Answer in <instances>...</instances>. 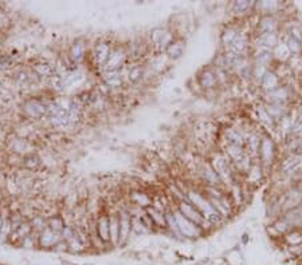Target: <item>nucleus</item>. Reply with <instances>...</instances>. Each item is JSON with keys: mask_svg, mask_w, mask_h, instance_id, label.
<instances>
[{"mask_svg": "<svg viewBox=\"0 0 302 265\" xmlns=\"http://www.w3.org/2000/svg\"><path fill=\"white\" fill-rule=\"evenodd\" d=\"M128 51L125 50L123 46H116L113 47L112 54L107 59V63L104 67L102 71H121V68L125 66V63L128 61Z\"/></svg>", "mask_w": 302, "mask_h": 265, "instance_id": "4", "label": "nucleus"}, {"mask_svg": "<svg viewBox=\"0 0 302 265\" xmlns=\"http://www.w3.org/2000/svg\"><path fill=\"white\" fill-rule=\"evenodd\" d=\"M86 50H88V47H86V43H85L84 40H75L73 44H71V47H70V50H69V59L71 63L74 65H79L81 62L85 61V58H86Z\"/></svg>", "mask_w": 302, "mask_h": 265, "instance_id": "13", "label": "nucleus"}, {"mask_svg": "<svg viewBox=\"0 0 302 265\" xmlns=\"http://www.w3.org/2000/svg\"><path fill=\"white\" fill-rule=\"evenodd\" d=\"M259 157L265 166L271 165L274 160V144L267 137H263L259 145Z\"/></svg>", "mask_w": 302, "mask_h": 265, "instance_id": "12", "label": "nucleus"}, {"mask_svg": "<svg viewBox=\"0 0 302 265\" xmlns=\"http://www.w3.org/2000/svg\"><path fill=\"white\" fill-rule=\"evenodd\" d=\"M33 72L39 78H51L55 75V70L49 63H36L33 66Z\"/></svg>", "mask_w": 302, "mask_h": 265, "instance_id": "22", "label": "nucleus"}, {"mask_svg": "<svg viewBox=\"0 0 302 265\" xmlns=\"http://www.w3.org/2000/svg\"><path fill=\"white\" fill-rule=\"evenodd\" d=\"M261 86H262L266 91H273V90H275V88H278L281 87V84H280V78H278V75L277 74H274L273 71H267L265 75H263V78L261 79Z\"/></svg>", "mask_w": 302, "mask_h": 265, "instance_id": "19", "label": "nucleus"}, {"mask_svg": "<svg viewBox=\"0 0 302 265\" xmlns=\"http://www.w3.org/2000/svg\"><path fill=\"white\" fill-rule=\"evenodd\" d=\"M112 44L107 42V40H98L94 44V49H93V59H94L95 66L100 67L104 70V67L107 63V59L112 54Z\"/></svg>", "mask_w": 302, "mask_h": 265, "instance_id": "8", "label": "nucleus"}, {"mask_svg": "<svg viewBox=\"0 0 302 265\" xmlns=\"http://www.w3.org/2000/svg\"><path fill=\"white\" fill-rule=\"evenodd\" d=\"M3 224H4V220H3V217L0 215V232H1V228H3Z\"/></svg>", "mask_w": 302, "mask_h": 265, "instance_id": "28", "label": "nucleus"}, {"mask_svg": "<svg viewBox=\"0 0 302 265\" xmlns=\"http://www.w3.org/2000/svg\"><path fill=\"white\" fill-rule=\"evenodd\" d=\"M126 77H128L129 82H132V83L139 82V81H141L142 77H144V67L142 66L130 67Z\"/></svg>", "mask_w": 302, "mask_h": 265, "instance_id": "25", "label": "nucleus"}, {"mask_svg": "<svg viewBox=\"0 0 302 265\" xmlns=\"http://www.w3.org/2000/svg\"><path fill=\"white\" fill-rule=\"evenodd\" d=\"M23 111L28 118L39 119L47 114V106H46V102H42L39 99H30L23 103Z\"/></svg>", "mask_w": 302, "mask_h": 265, "instance_id": "10", "label": "nucleus"}, {"mask_svg": "<svg viewBox=\"0 0 302 265\" xmlns=\"http://www.w3.org/2000/svg\"><path fill=\"white\" fill-rule=\"evenodd\" d=\"M102 82L109 88H120L124 84V77L121 71H104Z\"/></svg>", "mask_w": 302, "mask_h": 265, "instance_id": "17", "label": "nucleus"}, {"mask_svg": "<svg viewBox=\"0 0 302 265\" xmlns=\"http://www.w3.org/2000/svg\"><path fill=\"white\" fill-rule=\"evenodd\" d=\"M118 213L120 218V247H125L133 234V222L128 209H121Z\"/></svg>", "mask_w": 302, "mask_h": 265, "instance_id": "5", "label": "nucleus"}, {"mask_svg": "<svg viewBox=\"0 0 302 265\" xmlns=\"http://www.w3.org/2000/svg\"><path fill=\"white\" fill-rule=\"evenodd\" d=\"M302 157L301 155H291L287 160L284 161L282 164V170L286 173H290V171L297 170L298 167H301L302 165Z\"/></svg>", "mask_w": 302, "mask_h": 265, "instance_id": "23", "label": "nucleus"}, {"mask_svg": "<svg viewBox=\"0 0 302 265\" xmlns=\"http://www.w3.org/2000/svg\"><path fill=\"white\" fill-rule=\"evenodd\" d=\"M185 199L190 201L191 204L195 206L196 209L199 210L201 215L206 218V220L211 224V225H216L220 221L223 220L220 215H218V212L213 209V206L210 202V199L206 197V194L200 193L197 190L190 189L185 192Z\"/></svg>", "mask_w": 302, "mask_h": 265, "instance_id": "1", "label": "nucleus"}, {"mask_svg": "<svg viewBox=\"0 0 302 265\" xmlns=\"http://www.w3.org/2000/svg\"><path fill=\"white\" fill-rule=\"evenodd\" d=\"M174 215L176 224H178V231H179L180 237L188 238V240H195V238H199L203 236L204 231L200 227H197L196 224H194L192 221L185 218L179 210L175 209Z\"/></svg>", "mask_w": 302, "mask_h": 265, "instance_id": "2", "label": "nucleus"}, {"mask_svg": "<svg viewBox=\"0 0 302 265\" xmlns=\"http://www.w3.org/2000/svg\"><path fill=\"white\" fill-rule=\"evenodd\" d=\"M267 97L271 103L285 105L286 102L289 100L290 91H289V88H286V87H278V88H275V90H273V91H268Z\"/></svg>", "mask_w": 302, "mask_h": 265, "instance_id": "18", "label": "nucleus"}, {"mask_svg": "<svg viewBox=\"0 0 302 265\" xmlns=\"http://www.w3.org/2000/svg\"><path fill=\"white\" fill-rule=\"evenodd\" d=\"M61 240L62 237L59 233L51 231L50 228H46L42 232L38 233V248L43 250H53Z\"/></svg>", "mask_w": 302, "mask_h": 265, "instance_id": "9", "label": "nucleus"}, {"mask_svg": "<svg viewBox=\"0 0 302 265\" xmlns=\"http://www.w3.org/2000/svg\"><path fill=\"white\" fill-rule=\"evenodd\" d=\"M277 27H278V24H277V20L274 19V17H270V15H266V17H261V20H259V24H258V30H259V33H275Z\"/></svg>", "mask_w": 302, "mask_h": 265, "instance_id": "20", "label": "nucleus"}, {"mask_svg": "<svg viewBox=\"0 0 302 265\" xmlns=\"http://www.w3.org/2000/svg\"><path fill=\"white\" fill-rule=\"evenodd\" d=\"M197 81H199V84L201 87L206 88V90H213L218 84V77H216V72L213 71V68L201 70L199 77H197Z\"/></svg>", "mask_w": 302, "mask_h": 265, "instance_id": "14", "label": "nucleus"}, {"mask_svg": "<svg viewBox=\"0 0 302 265\" xmlns=\"http://www.w3.org/2000/svg\"><path fill=\"white\" fill-rule=\"evenodd\" d=\"M95 234L105 245H110V232H109V215H101L95 220Z\"/></svg>", "mask_w": 302, "mask_h": 265, "instance_id": "11", "label": "nucleus"}, {"mask_svg": "<svg viewBox=\"0 0 302 265\" xmlns=\"http://www.w3.org/2000/svg\"><path fill=\"white\" fill-rule=\"evenodd\" d=\"M1 68H3V65H1V63H0V71H1Z\"/></svg>", "mask_w": 302, "mask_h": 265, "instance_id": "29", "label": "nucleus"}, {"mask_svg": "<svg viewBox=\"0 0 302 265\" xmlns=\"http://www.w3.org/2000/svg\"><path fill=\"white\" fill-rule=\"evenodd\" d=\"M210 164L213 166L215 173L218 174L220 182H231L232 173H231V169H230V160L226 155L220 154V153L215 154Z\"/></svg>", "mask_w": 302, "mask_h": 265, "instance_id": "6", "label": "nucleus"}, {"mask_svg": "<svg viewBox=\"0 0 302 265\" xmlns=\"http://www.w3.org/2000/svg\"><path fill=\"white\" fill-rule=\"evenodd\" d=\"M278 44V36L277 33H259V36L257 38V46L258 50H266V51H273L275 46Z\"/></svg>", "mask_w": 302, "mask_h": 265, "instance_id": "15", "label": "nucleus"}, {"mask_svg": "<svg viewBox=\"0 0 302 265\" xmlns=\"http://www.w3.org/2000/svg\"><path fill=\"white\" fill-rule=\"evenodd\" d=\"M254 6V3H249V1H235L232 4V11L238 15L241 14H246V12L250 11V8Z\"/></svg>", "mask_w": 302, "mask_h": 265, "instance_id": "26", "label": "nucleus"}, {"mask_svg": "<svg viewBox=\"0 0 302 265\" xmlns=\"http://www.w3.org/2000/svg\"><path fill=\"white\" fill-rule=\"evenodd\" d=\"M176 209L179 210L180 213L184 215L185 218H188V220L192 221L194 224H196L197 227H200L203 231L208 229L206 225H211V224H210V222H208V221L206 220L203 215H201L200 212L196 209L195 206L191 204L190 201H188L187 199L179 201V205H178V208H176Z\"/></svg>", "mask_w": 302, "mask_h": 265, "instance_id": "3", "label": "nucleus"}, {"mask_svg": "<svg viewBox=\"0 0 302 265\" xmlns=\"http://www.w3.org/2000/svg\"><path fill=\"white\" fill-rule=\"evenodd\" d=\"M109 232H110V247H120V218L118 213L109 215Z\"/></svg>", "mask_w": 302, "mask_h": 265, "instance_id": "16", "label": "nucleus"}, {"mask_svg": "<svg viewBox=\"0 0 302 265\" xmlns=\"http://www.w3.org/2000/svg\"><path fill=\"white\" fill-rule=\"evenodd\" d=\"M67 224L65 222V218L61 215H53L50 218H47V228H50L51 231L61 234L63 228L66 227Z\"/></svg>", "mask_w": 302, "mask_h": 265, "instance_id": "24", "label": "nucleus"}, {"mask_svg": "<svg viewBox=\"0 0 302 265\" xmlns=\"http://www.w3.org/2000/svg\"><path fill=\"white\" fill-rule=\"evenodd\" d=\"M53 252H56V253H69V244L66 241H63L61 240L59 243L56 244L54 249H53Z\"/></svg>", "mask_w": 302, "mask_h": 265, "instance_id": "27", "label": "nucleus"}, {"mask_svg": "<svg viewBox=\"0 0 302 265\" xmlns=\"http://www.w3.org/2000/svg\"><path fill=\"white\" fill-rule=\"evenodd\" d=\"M183 54H184V43L181 40H174L172 43L168 46L167 50H165V55L169 59H174V61L181 58Z\"/></svg>", "mask_w": 302, "mask_h": 265, "instance_id": "21", "label": "nucleus"}, {"mask_svg": "<svg viewBox=\"0 0 302 265\" xmlns=\"http://www.w3.org/2000/svg\"><path fill=\"white\" fill-rule=\"evenodd\" d=\"M151 43L153 47H156L160 51H165L168 49V46L174 42V33H171L169 30L162 27H157L155 30H152L151 35Z\"/></svg>", "mask_w": 302, "mask_h": 265, "instance_id": "7", "label": "nucleus"}]
</instances>
